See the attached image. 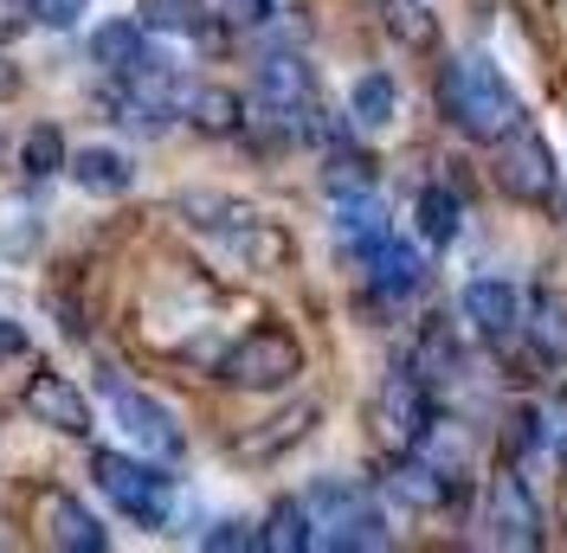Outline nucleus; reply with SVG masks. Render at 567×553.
<instances>
[{
    "label": "nucleus",
    "mask_w": 567,
    "mask_h": 553,
    "mask_svg": "<svg viewBox=\"0 0 567 553\" xmlns=\"http://www.w3.org/2000/svg\"><path fill=\"white\" fill-rule=\"evenodd\" d=\"M548 438H555V450H561V463H567V406L555 413V425H548Z\"/></svg>",
    "instance_id": "72a5a7b5"
},
{
    "label": "nucleus",
    "mask_w": 567,
    "mask_h": 553,
    "mask_svg": "<svg viewBox=\"0 0 567 553\" xmlns=\"http://www.w3.org/2000/svg\"><path fill=\"white\" fill-rule=\"evenodd\" d=\"M542 438H548L542 413H509V431H503V450H509V457H529Z\"/></svg>",
    "instance_id": "c756f323"
},
{
    "label": "nucleus",
    "mask_w": 567,
    "mask_h": 553,
    "mask_svg": "<svg viewBox=\"0 0 567 553\" xmlns=\"http://www.w3.org/2000/svg\"><path fill=\"white\" fill-rule=\"evenodd\" d=\"M20 168H27V180H52V174L65 168V136L52 123H39L33 136L20 142Z\"/></svg>",
    "instance_id": "b1692460"
},
{
    "label": "nucleus",
    "mask_w": 567,
    "mask_h": 553,
    "mask_svg": "<svg viewBox=\"0 0 567 553\" xmlns=\"http://www.w3.org/2000/svg\"><path fill=\"white\" fill-rule=\"evenodd\" d=\"M484 541L503 553H535L548 534H542V509L523 477H496L491 483V509H484Z\"/></svg>",
    "instance_id": "6e6552de"
},
{
    "label": "nucleus",
    "mask_w": 567,
    "mask_h": 553,
    "mask_svg": "<svg viewBox=\"0 0 567 553\" xmlns=\"http://www.w3.org/2000/svg\"><path fill=\"white\" fill-rule=\"evenodd\" d=\"M388 489L406 502V509H445L452 502V489H458V477H445L425 450H406V457H393V477H388Z\"/></svg>",
    "instance_id": "ddd939ff"
},
{
    "label": "nucleus",
    "mask_w": 567,
    "mask_h": 553,
    "mask_svg": "<svg viewBox=\"0 0 567 553\" xmlns=\"http://www.w3.org/2000/svg\"><path fill=\"white\" fill-rule=\"evenodd\" d=\"M439 109L471 142H503L523 123V97L509 91V77L484 52H464V59H452V65L439 71Z\"/></svg>",
    "instance_id": "f257e3e1"
},
{
    "label": "nucleus",
    "mask_w": 567,
    "mask_h": 553,
    "mask_svg": "<svg viewBox=\"0 0 567 553\" xmlns=\"http://www.w3.org/2000/svg\"><path fill=\"white\" fill-rule=\"evenodd\" d=\"M458 310H464V322H471L484 342H503V335L523 328V296H516L503 276H477V283H464Z\"/></svg>",
    "instance_id": "9d476101"
},
{
    "label": "nucleus",
    "mask_w": 567,
    "mask_h": 553,
    "mask_svg": "<svg viewBox=\"0 0 567 553\" xmlns=\"http://www.w3.org/2000/svg\"><path fill=\"white\" fill-rule=\"evenodd\" d=\"M336 239L349 244L361 264H368V258H374V251L393 239L381 200H374V194H342V200H336Z\"/></svg>",
    "instance_id": "4468645a"
},
{
    "label": "nucleus",
    "mask_w": 567,
    "mask_h": 553,
    "mask_svg": "<svg viewBox=\"0 0 567 553\" xmlns=\"http://www.w3.org/2000/svg\"><path fill=\"white\" fill-rule=\"evenodd\" d=\"M219 244L246 264V271H284L290 264V232H284L278 219H265V212H251V219H239L233 232H219Z\"/></svg>",
    "instance_id": "f8f14e48"
},
{
    "label": "nucleus",
    "mask_w": 567,
    "mask_h": 553,
    "mask_svg": "<svg viewBox=\"0 0 567 553\" xmlns=\"http://www.w3.org/2000/svg\"><path fill=\"white\" fill-rule=\"evenodd\" d=\"M39 239H45V226H39L27 207H7V219H0V251L7 258H33Z\"/></svg>",
    "instance_id": "bb28decb"
},
{
    "label": "nucleus",
    "mask_w": 567,
    "mask_h": 553,
    "mask_svg": "<svg viewBox=\"0 0 567 553\" xmlns=\"http://www.w3.org/2000/svg\"><path fill=\"white\" fill-rule=\"evenodd\" d=\"M91 483L142 528H168V515H175V477L148 470L136 457H123V450H91Z\"/></svg>",
    "instance_id": "7ed1b4c3"
},
{
    "label": "nucleus",
    "mask_w": 567,
    "mask_h": 553,
    "mask_svg": "<svg viewBox=\"0 0 567 553\" xmlns=\"http://www.w3.org/2000/svg\"><path fill=\"white\" fill-rule=\"evenodd\" d=\"M381 27H388L406 52H432L439 45V13L425 0H381Z\"/></svg>",
    "instance_id": "412c9836"
},
{
    "label": "nucleus",
    "mask_w": 567,
    "mask_h": 553,
    "mask_svg": "<svg viewBox=\"0 0 567 553\" xmlns=\"http://www.w3.org/2000/svg\"><path fill=\"white\" fill-rule=\"evenodd\" d=\"M200 547H213V553H239V547H258V528H246V521H213L207 534H200Z\"/></svg>",
    "instance_id": "7c9ffc66"
},
{
    "label": "nucleus",
    "mask_w": 567,
    "mask_h": 553,
    "mask_svg": "<svg viewBox=\"0 0 567 553\" xmlns=\"http://www.w3.org/2000/svg\"><path fill=\"white\" fill-rule=\"evenodd\" d=\"M368 283H374V296H420V283H425V258L413 251L406 239H388L374 258H368Z\"/></svg>",
    "instance_id": "dca6fc26"
},
{
    "label": "nucleus",
    "mask_w": 567,
    "mask_h": 553,
    "mask_svg": "<svg viewBox=\"0 0 567 553\" xmlns=\"http://www.w3.org/2000/svg\"><path fill=\"white\" fill-rule=\"evenodd\" d=\"M104 399H110V418L123 425V438H130L142 457H181V450H187V438H181L175 413H168L162 399L136 393L130 380H116L110 367H104Z\"/></svg>",
    "instance_id": "423d86ee"
},
{
    "label": "nucleus",
    "mask_w": 567,
    "mask_h": 553,
    "mask_svg": "<svg viewBox=\"0 0 567 553\" xmlns=\"http://www.w3.org/2000/svg\"><path fill=\"white\" fill-rule=\"evenodd\" d=\"M65 168H71V180H78L84 194H97V200H116V194H130V180H136L130 155H116V148H84V155H71Z\"/></svg>",
    "instance_id": "a211bd4d"
},
{
    "label": "nucleus",
    "mask_w": 567,
    "mask_h": 553,
    "mask_svg": "<svg viewBox=\"0 0 567 553\" xmlns=\"http://www.w3.org/2000/svg\"><path fill=\"white\" fill-rule=\"evenodd\" d=\"M496 187H503L509 200H529V207H542V200L561 187V174H555V155H548L542 129L516 123L509 136L496 142Z\"/></svg>",
    "instance_id": "0eeeda50"
},
{
    "label": "nucleus",
    "mask_w": 567,
    "mask_h": 553,
    "mask_svg": "<svg viewBox=\"0 0 567 553\" xmlns=\"http://www.w3.org/2000/svg\"><path fill=\"white\" fill-rule=\"evenodd\" d=\"M310 521H317V541H310V547H336V553H381V547H393L388 515L368 502V489L342 483V477H329V483L310 489Z\"/></svg>",
    "instance_id": "f03ea898"
},
{
    "label": "nucleus",
    "mask_w": 567,
    "mask_h": 553,
    "mask_svg": "<svg viewBox=\"0 0 567 553\" xmlns=\"http://www.w3.org/2000/svg\"><path fill=\"white\" fill-rule=\"evenodd\" d=\"M39 521L52 528V541L71 553H104L110 547V534H104V521L91 515L78 495H65V489H45L39 495Z\"/></svg>",
    "instance_id": "9b49d317"
},
{
    "label": "nucleus",
    "mask_w": 567,
    "mask_h": 553,
    "mask_svg": "<svg viewBox=\"0 0 567 553\" xmlns=\"http://www.w3.org/2000/svg\"><path fill=\"white\" fill-rule=\"evenodd\" d=\"M219 7H226L233 27H265L271 20V0H219Z\"/></svg>",
    "instance_id": "2f4dec72"
},
{
    "label": "nucleus",
    "mask_w": 567,
    "mask_h": 553,
    "mask_svg": "<svg viewBox=\"0 0 567 553\" xmlns=\"http://www.w3.org/2000/svg\"><path fill=\"white\" fill-rule=\"evenodd\" d=\"M297 374H303V347H297L290 328H251L219 354V380L246 386V393H278Z\"/></svg>",
    "instance_id": "20e7f679"
},
{
    "label": "nucleus",
    "mask_w": 567,
    "mask_h": 553,
    "mask_svg": "<svg viewBox=\"0 0 567 553\" xmlns=\"http://www.w3.org/2000/svg\"><path fill=\"white\" fill-rule=\"evenodd\" d=\"M271 425H278V431H271V438H246V457H271V450L278 445H297V438H303V431H310V425H317V406H297V413H284V418H271Z\"/></svg>",
    "instance_id": "cd10ccee"
},
{
    "label": "nucleus",
    "mask_w": 567,
    "mask_h": 553,
    "mask_svg": "<svg viewBox=\"0 0 567 553\" xmlns=\"http://www.w3.org/2000/svg\"><path fill=\"white\" fill-rule=\"evenodd\" d=\"M20 399H27V413H33L39 425H52V431H65V438H84V431H91V399H84L65 374H45V367H39Z\"/></svg>",
    "instance_id": "1a4fd4ad"
},
{
    "label": "nucleus",
    "mask_w": 567,
    "mask_h": 553,
    "mask_svg": "<svg viewBox=\"0 0 567 553\" xmlns=\"http://www.w3.org/2000/svg\"><path fill=\"white\" fill-rule=\"evenodd\" d=\"M27 13H33L39 27H52V33H65V27H78V20L91 13V0H27Z\"/></svg>",
    "instance_id": "c85d7f7f"
},
{
    "label": "nucleus",
    "mask_w": 567,
    "mask_h": 553,
    "mask_svg": "<svg viewBox=\"0 0 567 553\" xmlns=\"http://www.w3.org/2000/svg\"><path fill=\"white\" fill-rule=\"evenodd\" d=\"M523 335L548 367H567V296L561 290H535L523 310Z\"/></svg>",
    "instance_id": "2eb2a0df"
},
{
    "label": "nucleus",
    "mask_w": 567,
    "mask_h": 553,
    "mask_svg": "<svg viewBox=\"0 0 567 553\" xmlns=\"http://www.w3.org/2000/svg\"><path fill=\"white\" fill-rule=\"evenodd\" d=\"M20 347H27V328H20V322H0V361L20 354Z\"/></svg>",
    "instance_id": "473e14b6"
},
{
    "label": "nucleus",
    "mask_w": 567,
    "mask_h": 553,
    "mask_svg": "<svg viewBox=\"0 0 567 553\" xmlns=\"http://www.w3.org/2000/svg\"><path fill=\"white\" fill-rule=\"evenodd\" d=\"M310 541H317L310 502H290V495H284L278 509L265 515V528H258V547H265V553H303Z\"/></svg>",
    "instance_id": "6ab92c4d"
},
{
    "label": "nucleus",
    "mask_w": 567,
    "mask_h": 553,
    "mask_svg": "<svg viewBox=\"0 0 567 553\" xmlns=\"http://www.w3.org/2000/svg\"><path fill=\"white\" fill-rule=\"evenodd\" d=\"M425 425H432V386L413 374V367H400L381 380L374 393V438L388 457H406V450H420Z\"/></svg>",
    "instance_id": "39448f33"
},
{
    "label": "nucleus",
    "mask_w": 567,
    "mask_h": 553,
    "mask_svg": "<svg viewBox=\"0 0 567 553\" xmlns=\"http://www.w3.org/2000/svg\"><path fill=\"white\" fill-rule=\"evenodd\" d=\"M181 109H187V123L200 136H239V123H246V104L233 91H219V84H187Z\"/></svg>",
    "instance_id": "f3484780"
},
{
    "label": "nucleus",
    "mask_w": 567,
    "mask_h": 553,
    "mask_svg": "<svg viewBox=\"0 0 567 553\" xmlns=\"http://www.w3.org/2000/svg\"><path fill=\"white\" fill-rule=\"evenodd\" d=\"M142 27L148 33H194L200 27V0H142Z\"/></svg>",
    "instance_id": "a878e982"
},
{
    "label": "nucleus",
    "mask_w": 567,
    "mask_h": 553,
    "mask_svg": "<svg viewBox=\"0 0 567 553\" xmlns=\"http://www.w3.org/2000/svg\"><path fill=\"white\" fill-rule=\"evenodd\" d=\"M393 109H400V91H393L388 71H368V77H354V91H349V116L361 123V129H388Z\"/></svg>",
    "instance_id": "4be33fe9"
},
{
    "label": "nucleus",
    "mask_w": 567,
    "mask_h": 553,
    "mask_svg": "<svg viewBox=\"0 0 567 553\" xmlns=\"http://www.w3.org/2000/svg\"><path fill=\"white\" fill-rule=\"evenodd\" d=\"M322 187H329V200H342V194H374V161L354 155V148H336V155H329V174H322Z\"/></svg>",
    "instance_id": "393cba45"
},
{
    "label": "nucleus",
    "mask_w": 567,
    "mask_h": 553,
    "mask_svg": "<svg viewBox=\"0 0 567 553\" xmlns=\"http://www.w3.org/2000/svg\"><path fill=\"white\" fill-rule=\"evenodd\" d=\"M413 219H420V232L432 244H452L458 239V219H464V207H458V194L452 187H420V200H413Z\"/></svg>",
    "instance_id": "5701e85b"
},
{
    "label": "nucleus",
    "mask_w": 567,
    "mask_h": 553,
    "mask_svg": "<svg viewBox=\"0 0 567 553\" xmlns=\"http://www.w3.org/2000/svg\"><path fill=\"white\" fill-rule=\"evenodd\" d=\"M142 45H148V27L142 20H110V27H97L91 33V65H104V71H123L142 59Z\"/></svg>",
    "instance_id": "aec40b11"
}]
</instances>
